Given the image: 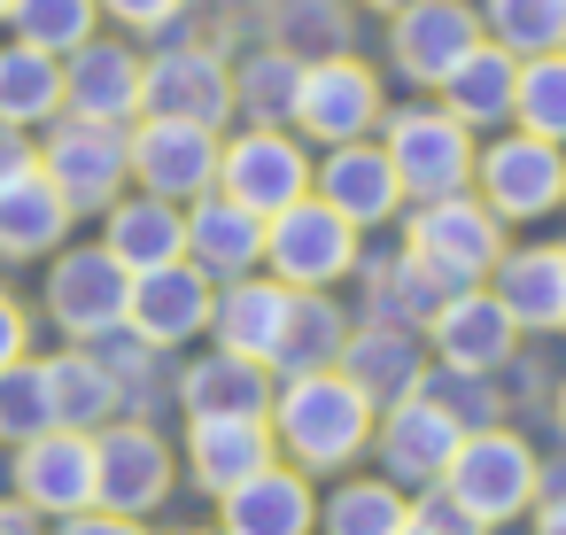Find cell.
<instances>
[{
	"instance_id": "6da1fadb",
	"label": "cell",
	"mask_w": 566,
	"mask_h": 535,
	"mask_svg": "<svg viewBox=\"0 0 566 535\" xmlns=\"http://www.w3.org/2000/svg\"><path fill=\"white\" fill-rule=\"evenodd\" d=\"M272 434H280V450H295V465L334 473V465H349V458L365 450L373 403H365L342 373H295V380L280 388V403H272Z\"/></svg>"
},
{
	"instance_id": "8d00e7d4",
	"label": "cell",
	"mask_w": 566,
	"mask_h": 535,
	"mask_svg": "<svg viewBox=\"0 0 566 535\" xmlns=\"http://www.w3.org/2000/svg\"><path fill=\"white\" fill-rule=\"evenodd\" d=\"M9 24H17V40L40 48V55H78V48L94 40V24H102V0H17Z\"/></svg>"
},
{
	"instance_id": "74e56055",
	"label": "cell",
	"mask_w": 566,
	"mask_h": 535,
	"mask_svg": "<svg viewBox=\"0 0 566 535\" xmlns=\"http://www.w3.org/2000/svg\"><path fill=\"white\" fill-rule=\"evenodd\" d=\"M295 86H303V63L287 48H264L233 71V109H249L256 125H280V117H295Z\"/></svg>"
},
{
	"instance_id": "e575fe53",
	"label": "cell",
	"mask_w": 566,
	"mask_h": 535,
	"mask_svg": "<svg viewBox=\"0 0 566 535\" xmlns=\"http://www.w3.org/2000/svg\"><path fill=\"white\" fill-rule=\"evenodd\" d=\"M48 388H55V427H71V434H86L94 419H109V403H117V373L102 365V357H55L48 365Z\"/></svg>"
},
{
	"instance_id": "4dcf8cb0",
	"label": "cell",
	"mask_w": 566,
	"mask_h": 535,
	"mask_svg": "<svg viewBox=\"0 0 566 535\" xmlns=\"http://www.w3.org/2000/svg\"><path fill=\"white\" fill-rule=\"evenodd\" d=\"M264 403H272V388H264V365L256 357L218 349V357H202L187 373V411L195 419H264Z\"/></svg>"
},
{
	"instance_id": "ffe728a7",
	"label": "cell",
	"mask_w": 566,
	"mask_h": 535,
	"mask_svg": "<svg viewBox=\"0 0 566 535\" xmlns=\"http://www.w3.org/2000/svg\"><path fill=\"white\" fill-rule=\"evenodd\" d=\"M512 311L489 295V287H458L442 311H434V349L450 357V373H489L512 357Z\"/></svg>"
},
{
	"instance_id": "8992f818",
	"label": "cell",
	"mask_w": 566,
	"mask_h": 535,
	"mask_svg": "<svg viewBox=\"0 0 566 535\" xmlns=\"http://www.w3.org/2000/svg\"><path fill=\"white\" fill-rule=\"evenodd\" d=\"M380 148H388L403 195H419V202L465 195V179H473V133H465L450 109H396Z\"/></svg>"
},
{
	"instance_id": "5bb4252c",
	"label": "cell",
	"mask_w": 566,
	"mask_h": 535,
	"mask_svg": "<svg viewBox=\"0 0 566 535\" xmlns=\"http://www.w3.org/2000/svg\"><path fill=\"white\" fill-rule=\"evenodd\" d=\"M311 187H318V202L342 210L349 225H388V218L403 210V179H396L388 148H373V140L326 148V164L311 171Z\"/></svg>"
},
{
	"instance_id": "bcb514c9",
	"label": "cell",
	"mask_w": 566,
	"mask_h": 535,
	"mask_svg": "<svg viewBox=\"0 0 566 535\" xmlns=\"http://www.w3.org/2000/svg\"><path fill=\"white\" fill-rule=\"evenodd\" d=\"M63 535H140V520H125V512H71Z\"/></svg>"
},
{
	"instance_id": "2e32d148",
	"label": "cell",
	"mask_w": 566,
	"mask_h": 535,
	"mask_svg": "<svg viewBox=\"0 0 566 535\" xmlns=\"http://www.w3.org/2000/svg\"><path fill=\"white\" fill-rule=\"evenodd\" d=\"M140 55L125 40H86L78 55H63V109L94 117V125H125L140 117Z\"/></svg>"
},
{
	"instance_id": "1f68e13d",
	"label": "cell",
	"mask_w": 566,
	"mask_h": 535,
	"mask_svg": "<svg viewBox=\"0 0 566 535\" xmlns=\"http://www.w3.org/2000/svg\"><path fill=\"white\" fill-rule=\"evenodd\" d=\"M342 342H349L342 311H334L326 295H295V303H287V326H280V349H272V365H280L287 380H295V373H334Z\"/></svg>"
},
{
	"instance_id": "9a60e30c",
	"label": "cell",
	"mask_w": 566,
	"mask_h": 535,
	"mask_svg": "<svg viewBox=\"0 0 566 535\" xmlns=\"http://www.w3.org/2000/svg\"><path fill=\"white\" fill-rule=\"evenodd\" d=\"M171 496V450L148 434V427H109L94 442V504L109 512H156Z\"/></svg>"
},
{
	"instance_id": "7bdbcfd3",
	"label": "cell",
	"mask_w": 566,
	"mask_h": 535,
	"mask_svg": "<svg viewBox=\"0 0 566 535\" xmlns=\"http://www.w3.org/2000/svg\"><path fill=\"white\" fill-rule=\"evenodd\" d=\"M179 9H187V0H102V17H117L125 32H164Z\"/></svg>"
},
{
	"instance_id": "83f0119b",
	"label": "cell",
	"mask_w": 566,
	"mask_h": 535,
	"mask_svg": "<svg viewBox=\"0 0 566 535\" xmlns=\"http://www.w3.org/2000/svg\"><path fill=\"white\" fill-rule=\"evenodd\" d=\"M187 458H195V481L210 496H226V489H241L249 473L272 465V434H264V419H195Z\"/></svg>"
},
{
	"instance_id": "7a4b0ae2",
	"label": "cell",
	"mask_w": 566,
	"mask_h": 535,
	"mask_svg": "<svg viewBox=\"0 0 566 535\" xmlns=\"http://www.w3.org/2000/svg\"><path fill=\"white\" fill-rule=\"evenodd\" d=\"M264 264H272L280 287L326 295L334 280L357 272V225H349L342 210H326L318 195H303V202H287L280 218H264Z\"/></svg>"
},
{
	"instance_id": "4fadbf2b",
	"label": "cell",
	"mask_w": 566,
	"mask_h": 535,
	"mask_svg": "<svg viewBox=\"0 0 566 535\" xmlns=\"http://www.w3.org/2000/svg\"><path fill=\"white\" fill-rule=\"evenodd\" d=\"M481 40H489V32H481V17L465 9V0H419V9L396 17L388 55H396V71H403L411 86H442Z\"/></svg>"
},
{
	"instance_id": "f6af8a7d",
	"label": "cell",
	"mask_w": 566,
	"mask_h": 535,
	"mask_svg": "<svg viewBox=\"0 0 566 535\" xmlns=\"http://www.w3.org/2000/svg\"><path fill=\"white\" fill-rule=\"evenodd\" d=\"M24 171H40V148H32L17 125H0V187H9V179H24Z\"/></svg>"
},
{
	"instance_id": "603a6c76",
	"label": "cell",
	"mask_w": 566,
	"mask_h": 535,
	"mask_svg": "<svg viewBox=\"0 0 566 535\" xmlns=\"http://www.w3.org/2000/svg\"><path fill=\"white\" fill-rule=\"evenodd\" d=\"M287 303H295V287H280V280H256V272H249V280H233V287L210 303V334H218V349L272 365L280 326H287Z\"/></svg>"
},
{
	"instance_id": "30bf717a",
	"label": "cell",
	"mask_w": 566,
	"mask_h": 535,
	"mask_svg": "<svg viewBox=\"0 0 566 535\" xmlns=\"http://www.w3.org/2000/svg\"><path fill=\"white\" fill-rule=\"evenodd\" d=\"M473 179H481V202H489L496 218H512V225L551 218V210L566 202V156H558L551 140H535V133H512V140L481 148V156H473Z\"/></svg>"
},
{
	"instance_id": "7dc6e473",
	"label": "cell",
	"mask_w": 566,
	"mask_h": 535,
	"mask_svg": "<svg viewBox=\"0 0 566 535\" xmlns=\"http://www.w3.org/2000/svg\"><path fill=\"white\" fill-rule=\"evenodd\" d=\"M0 535H40V512H32V504H24V512L0 504Z\"/></svg>"
},
{
	"instance_id": "836d02e7",
	"label": "cell",
	"mask_w": 566,
	"mask_h": 535,
	"mask_svg": "<svg viewBox=\"0 0 566 535\" xmlns=\"http://www.w3.org/2000/svg\"><path fill=\"white\" fill-rule=\"evenodd\" d=\"M442 303H450V287H442L419 256L373 264V318H380V326H434Z\"/></svg>"
},
{
	"instance_id": "60d3db41",
	"label": "cell",
	"mask_w": 566,
	"mask_h": 535,
	"mask_svg": "<svg viewBox=\"0 0 566 535\" xmlns=\"http://www.w3.org/2000/svg\"><path fill=\"white\" fill-rule=\"evenodd\" d=\"M280 40H287V55H295V48H326V55H342V40H349L342 0H287V9H280Z\"/></svg>"
},
{
	"instance_id": "cb8c5ba5",
	"label": "cell",
	"mask_w": 566,
	"mask_h": 535,
	"mask_svg": "<svg viewBox=\"0 0 566 535\" xmlns=\"http://www.w3.org/2000/svg\"><path fill=\"white\" fill-rule=\"evenodd\" d=\"M71 233V202L48 187V171H24L0 187V256L24 264V256H55Z\"/></svg>"
},
{
	"instance_id": "ac0fdd59",
	"label": "cell",
	"mask_w": 566,
	"mask_h": 535,
	"mask_svg": "<svg viewBox=\"0 0 566 535\" xmlns=\"http://www.w3.org/2000/svg\"><path fill=\"white\" fill-rule=\"evenodd\" d=\"M187 264L218 287H233V280H249L256 264H264V218L256 210H241V202H226L218 187L187 210Z\"/></svg>"
},
{
	"instance_id": "681fc988",
	"label": "cell",
	"mask_w": 566,
	"mask_h": 535,
	"mask_svg": "<svg viewBox=\"0 0 566 535\" xmlns=\"http://www.w3.org/2000/svg\"><path fill=\"white\" fill-rule=\"evenodd\" d=\"M365 9H380V17H403V9H419V0H365Z\"/></svg>"
},
{
	"instance_id": "d6a6232c",
	"label": "cell",
	"mask_w": 566,
	"mask_h": 535,
	"mask_svg": "<svg viewBox=\"0 0 566 535\" xmlns=\"http://www.w3.org/2000/svg\"><path fill=\"white\" fill-rule=\"evenodd\" d=\"M481 32L527 63V55H558L566 48V0H481Z\"/></svg>"
},
{
	"instance_id": "f546056e",
	"label": "cell",
	"mask_w": 566,
	"mask_h": 535,
	"mask_svg": "<svg viewBox=\"0 0 566 535\" xmlns=\"http://www.w3.org/2000/svg\"><path fill=\"white\" fill-rule=\"evenodd\" d=\"M63 117V55H40V48H0V125H55Z\"/></svg>"
},
{
	"instance_id": "52a82bcc",
	"label": "cell",
	"mask_w": 566,
	"mask_h": 535,
	"mask_svg": "<svg viewBox=\"0 0 566 535\" xmlns=\"http://www.w3.org/2000/svg\"><path fill=\"white\" fill-rule=\"evenodd\" d=\"M218 195L256 210V218H280L287 202L311 195V156L280 133V125H249L241 140L218 148Z\"/></svg>"
},
{
	"instance_id": "d4e9b609",
	"label": "cell",
	"mask_w": 566,
	"mask_h": 535,
	"mask_svg": "<svg viewBox=\"0 0 566 535\" xmlns=\"http://www.w3.org/2000/svg\"><path fill=\"white\" fill-rule=\"evenodd\" d=\"M311 520H318V504H311L303 473L264 465L241 489H226V535H311Z\"/></svg>"
},
{
	"instance_id": "484cf974",
	"label": "cell",
	"mask_w": 566,
	"mask_h": 535,
	"mask_svg": "<svg viewBox=\"0 0 566 535\" xmlns=\"http://www.w3.org/2000/svg\"><path fill=\"white\" fill-rule=\"evenodd\" d=\"M512 94H520V63H512L496 40H481V48L442 78V109H450L465 133H481V125H512Z\"/></svg>"
},
{
	"instance_id": "7c38bea8",
	"label": "cell",
	"mask_w": 566,
	"mask_h": 535,
	"mask_svg": "<svg viewBox=\"0 0 566 535\" xmlns=\"http://www.w3.org/2000/svg\"><path fill=\"white\" fill-rule=\"evenodd\" d=\"M140 117H179V125H226L233 117V71L210 48H171L140 71Z\"/></svg>"
},
{
	"instance_id": "b9f144b4",
	"label": "cell",
	"mask_w": 566,
	"mask_h": 535,
	"mask_svg": "<svg viewBox=\"0 0 566 535\" xmlns=\"http://www.w3.org/2000/svg\"><path fill=\"white\" fill-rule=\"evenodd\" d=\"M411 527H419V535H481V520H473V512H465L450 489L419 496V504H411Z\"/></svg>"
},
{
	"instance_id": "f35d334b",
	"label": "cell",
	"mask_w": 566,
	"mask_h": 535,
	"mask_svg": "<svg viewBox=\"0 0 566 535\" xmlns=\"http://www.w3.org/2000/svg\"><path fill=\"white\" fill-rule=\"evenodd\" d=\"M403 527H411V504L388 481H349L326 504V535H403Z\"/></svg>"
},
{
	"instance_id": "5b68a950",
	"label": "cell",
	"mask_w": 566,
	"mask_h": 535,
	"mask_svg": "<svg viewBox=\"0 0 566 535\" xmlns=\"http://www.w3.org/2000/svg\"><path fill=\"white\" fill-rule=\"evenodd\" d=\"M40 171L48 187L78 210H109L133 179V148H125V125H94V117H63L48 140H40Z\"/></svg>"
},
{
	"instance_id": "d6986e66",
	"label": "cell",
	"mask_w": 566,
	"mask_h": 535,
	"mask_svg": "<svg viewBox=\"0 0 566 535\" xmlns=\"http://www.w3.org/2000/svg\"><path fill=\"white\" fill-rule=\"evenodd\" d=\"M210 280L195 272V264H164V272H140L133 280V303H125V326L148 342V349H171V342H187V334H202L210 326Z\"/></svg>"
},
{
	"instance_id": "ab89813d",
	"label": "cell",
	"mask_w": 566,
	"mask_h": 535,
	"mask_svg": "<svg viewBox=\"0 0 566 535\" xmlns=\"http://www.w3.org/2000/svg\"><path fill=\"white\" fill-rule=\"evenodd\" d=\"M55 427V388H48V365H9L0 373V434H48Z\"/></svg>"
},
{
	"instance_id": "f907efd6",
	"label": "cell",
	"mask_w": 566,
	"mask_h": 535,
	"mask_svg": "<svg viewBox=\"0 0 566 535\" xmlns=\"http://www.w3.org/2000/svg\"><path fill=\"white\" fill-rule=\"evenodd\" d=\"M9 9H17V0H0V24H9Z\"/></svg>"
},
{
	"instance_id": "816d5d0a",
	"label": "cell",
	"mask_w": 566,
	"mask_h": 535,
	"mask_svg": "<svg viewBox=\"0 0 566 535\" xmlns=\"http://www.w3.org/2000/svg\"><path fill=\"white\" fill-rule=\"evenodd\" d=\"M558 427H566V396H558Z\"/></svg>"
},
{
	"instance_id": "8fae6325",
	"label": "cell",
	"mask_w": 566,
	"mask_h": 535,
	"mask_svg": "<svg viewBox=\"0 0 566 535\" xmlns=\"http://www.w3.org/2000/svg\"><path fill=\"white\" fill-rule=\"evenodd\" d=\"M295 125L326 148L342 140H365L380 125V78L357 63V55H318L303 63V86H295Z\"/></svg>"
},
{
	"instance_id": "44dd1931",
	"label": "cell",
	"mask_w": 566,
	"mask_h": 535,
	"mask_svg": "<svg viewBox=\"0 0 566 535\" xmlns=\"http://www.w3.org/2000/svg\"><path fill=\"white\" fill-rule=\"evenodd\" d=\"M450 450H458V419H450L434 396L388 403V427H380L388 481H442V473H450Z\"/></svg>"
},
{
	"instance_id": "ee69618b",
	"label": "cell",
	"mask_w": 566,
	"mask_h": 535,
	"mask_svg": "<svg viewBox=\"0 0 566 535\" xmlns=\"http://www.w3.org/2000/svg\"><path fill=\"white\" fill-rule=\"evenodd\" d=\"M24 349H32V318H24L17 295H0V373L24 365Z\"/></svg>"
},
{
	"instance_id": "9c48e42d",
	"label": "cell",
	"mask_w": 566,
	"mask_h": 535,
	"mask_svg": "<svg viewBox=\"0 0 566 535\" xmlns=\"http://www.w3.org/2000/svg\"><path fill=\"white\" fill-rule=\"evenodd\" d=\"M133 148V171H140V195H164V202H202L218 187V133L210 125H179V117H140L125 133Z\"/></svg>"
},
{
	"instance_id": "f1b7e54d",
	"label": "cell",
	"mask_w": 566,
	"mask_h": 535,
	"mask_svg": "<svg viewBox=\"0 0 566 535\" xmlns=\"http://www.w3.org/2000/svg\"><path fill=\"white\" fill-rule=\"evenodd\" d=\"M512 326H566V249H520L496 256V287H489Z\"/></svg>"
},
{
	"instance_id": "d590c367",
	"label": "cell",
	"mask_w": 566,
	"mask_h": 535,
	"mask_svg": "<svg viewBox=\"0 0 566 535\" xmlns=\"http://www.w3.org/2000/svg\"><path fill=\"white\" fill-rule=\"evenodd\" d=\"M512 125L566 148V48L558 55H527L520 63V94H512Z\"/></svg>"
},
{
	"instance_id": "ba28073f",
	"label": "cell",
	"mask_w": 566,
	"mask_h": 535,
	"mask_svg": "<svg viewBox=\"0 0 566 535\" xmlns=\"http://www.w3.org/2000/svg\"><path fill=\"white\" fill-rule=\"evenodd\" d=\"M125 303H133V272L109 256V249H63L48 264V318L71 334V342H102L125 326Z\"/></svg>"
},
{
	"instance_id": "277c9868",
	"label": "cell",
	"mask_w": 566,
	"mask_h": 535,
	"mask_svg": "<svg viewBox=\"0 0 566 535\" xmlns=\"http://www.w3.org/2000/svg\"><path fill=\"white\" fill-rule=\"evenodd\" d=\"M442 489H450V496H458V504H465V512L489 527V520H512V512H527V504H535L543 465H535V450H527L520 434L481 427V434H458Z\"/></svg>"
},
{
	"instance_id": "c3c4849f",
	"label": "cell",
	"mask_w": 566,
	"mask_h": 535,
	"mask_svg": "<svg viewBox=\"0 0 566 535\" xmlns=\"http://www.w3.org/2000/svg\"><path fill=\"white\" fill-rule=\"evenodd\" d=\"M535 535H566V496H551V504L535 512Z\"/></svg>"
},
{
	"instance_id": "3957f363",
	"label": "cell",
	"mask_w": 566,
	"mask_h": 535,
	"mask_svg": "<svg viewBox=\"0 0 566 535\" xmlns=\"http://www.w3.org/2000/svg\"><path fill=\"white\" fill-rule=\"evenodd\" d=\"M411 256L458 295V287H473L481 272H496V256H504V218H496L489 202H473V195H434V202L411 210Z\"/></svg>"
},
{
	"instance_id": "e0dca14e",
	"label": "cell",
	"mask_w": 566,
	"mask_h": 535,
	"mask_svg": "<svg viewBox=\"0 0 566 535\" xmlns=\"http://www.w3.org/2000/svg\"><path fill=\"white\" fill-rule=\"evenodd\" d=\"M17 496L32 512H94V434L48 427L17 458Z\"/></svg>"
},
{
	"instance_id": "4316f807",
	"label": "cell",
	"mask_w": 566,
	"mask_h": 535,
	"mask_svg": "<svg viewBox=\"0 0 566 535\" xmlns=\"http://www.w3.org/2000/svg\"><path fill=\"white\" fill-rule=\"evenodd\" d=\"M342 380L365 396V403H403L419 396V349L403 326H365L342 342Z\"/></svg>"
},
{
	"instance_id": "f5cc1de1",
	"label": "cell",
	"mask_w": 566,
	"mask_h": 535,
	"mask_svg": "<svg viewBox=\"0 0 566 535\" xmlns=\"http://www.w3.org/2000/svg\"><path fill=\"white\" fill-rule=\"evenodd\" d=\"M403 535H419V527H403Z\"/></svg>"
},
{
	"instance_id": "7402d4cb",
	"label": "cell",
	"mask_w": 566,
	"mask_h": 535,
	"mask_svg": "<svg viewBox=\"0 0 566 535\" xmlns=\"http://www.w3.org/2000/svg\"><path fill=\"white\" fill-rule=\"evenodd\" d=\"M133 280L140 272H164V264H187V218H179V202H164V195H140V202H109V241H102Z\"/></svg>"
},
{
	"instance_id": "db71d44e",
	"label": "cell",
	"mask_w": 566,
	"mask_h": 535,
	"mask_svg": "<svg viewBox=\"0 0 566 535\" xmlns=\"http://www.w3.org/2000/svg\"><path fill=\"white\" fill-rule=\"evenodd\" d=\"M558 210H566V202H558Z\"/></svg>"
}]
</instances>
